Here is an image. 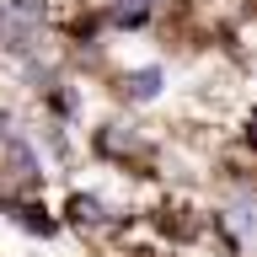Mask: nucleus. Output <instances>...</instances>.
<instances>
[{"instance_id":"obj_1","label":"nucleus","mask_w":257,"mask_h":257,"mask_svg":"<svg viewBox=\"0 0 257 257\" xmlns=\"http://www.w3.org/2000/svg\"><path fill=\"white\" fill-rule=\"evenodd\" d=\"M225 236H230V246L236 252H246V246H257V193H246L241 188L230 204H225Z\"/></svg>"},{"instance_id":"obj_2","label":"nucleus","mask_w":257,"mask_h":257,"mask_svg":"<svg viewBox=\"0 0 257 257\" xmlns=\"http://www.w3.org/2000/svg\"><path fill=\"white\" fill-rule=\"evenodd\" d=\"M96 150L107 161H134V156H145V140L128 123H102L96 128Z\"/></svg>"},{"instance_id":"obj_3","label":"nucleus","mask_w":257,"mask_h":257,"mask_svg":"<svg viewBox=\"0 0 257 257\" xmlns=\"http://www.w3.org/2000/svg\"><path fill=\"white\" fill-rule=\"evenodd\" d=\"M64 225H75V230H102V225H107V204H102L96 193H70V198H64Z\"/></svg>"},{"instance_id":"obj_4","label":"nucleus","mask_w":257,"mask_h":257,"mask_svg":"<svg viewBox=\"0 0 257 257\" xmlns=\"http://www.w3.org/2000/svg\"><path fill=\"white\" fill-rule=\"evenodd\" d=\"M150 11H156V0H112L107 6L112 27H140V22H150Z\"/></svg>"},{"instance_id":"obj_5","label":"nucleus","mask_w":257,"mask_h":257,"mask_svg":"<svg viewBox=\"0 0 257 257\" xmlns=\"http://www.w3.org/2000/svg\"><path fill=\"white\" fill-rule=\"evenodd\" d=\"M16 225H27L32 236H54V230H59V220H48L38 204H16Z\"/></svg>"},{"instance_id":"obj_6","label":"nucleus","mask_w":257,"mask_h":257,"mask_svg":"<svg viewBox=\"0 0 257 257\" xmlns=\"http://www.w3.org/2000/svg\"><path fill=\"white\" fill-rule=\"evenodd\" d=\"M128 96H161V70H134V75H128Z\"/></svg>"},{"instance_id":"obj_7","label":"nucleus","mask_w":257,"mask_h":257,"mask_svg":"<svg viewBox=\"0 0 257 257\" xmlns=\"http://www.w3.org/2000/svg\"><path fill=\"white\" fill-rule=\"evenodd\" d=\"M11 11H16V16H22V11H27V16H38V0H11Z\"/></svg>"}]
</instances>
